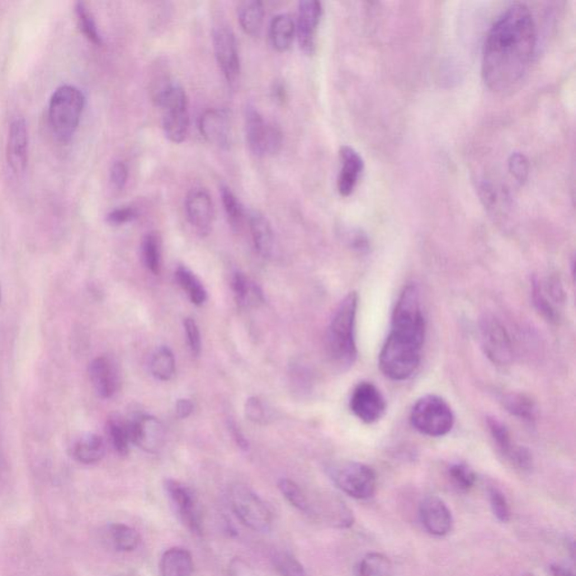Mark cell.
<instances>
[{
	"instance_id": "obj_10",
	"label": "cell",
	"mask_w": 576,
	"mask_h": 576,
	"mask_svg": "<svg viewBox=\"0 0 576 576\" xmlns=\"http://www.w3.org/2000/svg\"><path fill=\"white\" fill-rule=\"evenodd\" d=\"M231 507L239 521L254 531L267 532L273 525L271 510L253 491L235 485L230 491Z\"/></svg>"
},
{
	"instance_id": "obj_2",
	"label": "cell",
	"mask_w": 576,
	"mask_h": 576,
	"mask_svg": "<svg viewBox=\"0 0 576 576\" xmlns=\"http://www.w3.org/2000/svg\"><path fill=\"white\" fill-rule=\"evenodd\" d=\"M357 293H349L339 304L329 325L327 347L330 360L342 370L352 367L357 360Z\"/></svg>"
},
{
	"instance_id": "obj_26",
	"label": "cell",
	"mask_w": 576,
	"mask_h": 576,
	"mask_svg": "<svg viewBox=\"0 0 576 576\" xmlns=\"http://www.w3.org/2000/svg\"><path fill=\"white\" fill-rule=\"evenodd\" d=\"M296 27L294 21L287 14H280L273 18L269 27V39L273 48L278 52H286L294 41Z\"/></svg>"
},
{
	"instance_id": "obj_8",
	"label": "cell",
	"mask_w": 576,
	"mask_h": 576,
	"mask_svg": "<svg viewBox=\"0 0 576 576\" xmlns=\"http://www.w3.org/2000/svg\"><path fill=\"white\" fill-rule=\"evenodd\" d=\"M392 333L424 343L426 323L420 303L417 286L409 284L401 292L392 315Z\"/></svg>"
},
{
	"instance_id": "obj_15",
	"label": "cell",
	"mask_w": 576,
	"mask_h": 576,
	"mask_svg": "<svg viewBox=\"0 0 576 576\" xmlns=\"http://www.w3.org/2000/svg\"><path fill=\"white\" fill-rule=\"evenodd\" d=\"M126 422L132 443L149 452H158L163 447L166 432L157 418L138 414Z\"/></svg>"
},
{
	"instance_id": "obj_9",
	"label": "cell",
	"mask_w": 576,
	"mask_h": 576,
	"mask_svg": "<svg viewBox=\"0 0 576 576\" xmlns=\"http://www.w3.org/2000/svg\"><path fill=\"white\" fill-rule=\"evenodd\" d=\"M244 121L245 138L253 154L264 157L280 153L283 145L282 131L272 123L264 121L252 104L245 107Z\"/></svg>"
},
{
	"instance_id": "obj_45",
	"label": "cell",
	"mask_w": 576,
	"mask_h": 576,
	"mask_svg": "<svg viewBox=\"0 0 576 576\" xmlns=\"http://www.w3.org/2000/svg\"><path fill=\"white\" fill-rule=\"evenodd\" d=\"M184 328H185L188 346L194 356H198L202 351V339L200 329L195 320L187 318L184 321Z\"/></svg>"
},
{
	"instance_id": "obj_11",
	"label": "cell",
	"mask_w": 576,
	"mask_h": 576,
	"mask_svg": "<svg viewBox=\"0 0 576 576\" xmlns=\"http://www.w3.org/2000/svg\"><path fill=\"white\" fill-rule=\"evenodd\" d=\"M480 337L486 357L499 366H507L513 360V347L507 330L494 316L481 320Z\"/></svg>"
},
{
	"instance_id": "obj_52",
	"label": "cell",
	"mask_w": 576,
	"mask_h": 576,
	"mask_svg": "<svg viewBox=\"0 0 576 576\" xmlns=\"http://www.w3.org/2000/svg\"><path fill=\"white\" fill-rule=\"evenodd\" d=\"M231 432H233L235 442H237L240 448H243V451H247L249 448V443L247 439L243 437V434L241 433L239 429L234 426V424H230Z\"/></svg>"
},
{
	"instance_id": "obj_54",
	"label": "cell",
	"mask_w": 576,
	"mask_h": 576,
	"mask_svg": "<svg viewBox=\"0 0 576 576\" xmlns=\"http://www.w3.org/2000/svg\"><path fill=\"white\" fill-rule=\"evenodd\" d=\"M525 576H532V575H531V574H527V575H525Z\"/></svg>"
},
{
	"instance_id": "obj_46",
	"label": "cell",
	"mask_w": 576,
	"mask_h": 576,
	"mask_svg": "<svg viewBox=\"0 0 576 576\" xmlns=\"http://www.w3.org/2000/svg\"><path fill=\"white\" fill-rule=\"evenodd\" d=\"M138 211H136L134 207L125 206L112 211L111 214L107 215V221L113 225H122L138 219Z\"/></svg>"
},
{
	"instance_id": "obj_22",
	"label": "cell",
	"mask_w": 576,
	"mask_h": 576,
	"mask_svg": "<svg viewBox=\"0 0 576 576\" xmlns=\"http://www.w3.org/2000/svg\"><path fill=\"white\" fill-rule=\"evenodd\" d=\"M28 136L26 123L23 119H15L12 122L8 138V164L14 173L25 172L27 164Z\"/></svg>"
},
{
	"instance_id": "obj_18",
	"label": "cell",
	"mask_w": 576,
	"mask_h": 576,
	"mask_svg": "<svg viewBox=\"0 0 576 576\" xmlns=\"http://www.w3.org/2000/svg\"><path fill=\"white\" fill-rule=\"evenodd\" d=\"M89 379L98 396L111 399L119 390L120 377L114 362L110 357L101 356L89 363Z\"/></svg>"
},
{
	"instance_id": "obj_48",
	"label": "cell",
	"mask_w": 576,
	"mask_h": 576,
	"mask_svg": "<svg viewBox=\"0 0 576 576\" xmlns=\"http://www.w3.org/2000/svg\"><path fill=\"white\" fill-rule=\"evenodd\" d=\"M110 178L112 185L116 190H123L126 185L127 178H129V169H127L126 164L123 162H116L113 164Z\"/></svg>"
},
{
	"instance_id": "obj_39",
	"label": "cell",
	"mask_w": 576,
	"mask_h": 576,
	"mask_svg": "<svg viewBox=\"0 0 576 576\" xmlns=\"http://www.w3.org/2000/svg\"><path fill=\"white\" fill-rule=\"evenodd\" d=\"M273 564L281 576H308L303 565L288 552H277L273 557Z\"/></svg>"
},
{
	"instance_id": "obj_28",
	"label": "cell",
	"mask_w": 576,
	"mask_h": 576,
	"mask_svg": "<svg viewBox=\"0 0 576 576\" xmlns=\"http://www.w3.org/2000/svg\"><path fill=\"white\" fill-rule=\"evenodd\" d=\"M235 301L241 308H253L263 303V293L259 287L243 273H235L233 278Z\"/></svg>"
},
{
	"instance_id": "obj_17",
	"label": "cell",
	"mask_w": 576,
	"mask_h": 576,
	"mask_svg": "<svg viewBox=\"0 0 576 576\" xmlns=\"http://www.w3.org/2000/svg\"><path fill=\"white\" fill-rule=\"evenodd\" d=\"M185 210L188 222L198 233H210L214 220V205L209 193L203 188L192 190L186 197Z\"/></svg>"
},
{
	"instance_id": "obj_3",
	"label": "cell",
	"mask_w": 576,
	"mask_h": 576,
	"mask_svg": "<svg viewBox=\"0 0 576 576\" xmlns=\"http://www.w3.org/2000/svg\"><path fill=\"white\" fill-rule=\"evenodd\" d=\"M154 101L162 110L164 134L174 144L185 141L190 129L188 98L181 84L164 82L154 92Z\"/></svg>"
},
{
	"instance_id": "obj_53",
	"label": "cell",
	"mask_w": 576,
	"mask_h": 576,
	"mask_svg": "<svg viewBox=\"0 0 576 576\" xmlns=\"http://www.w3.org/2000/svg\"><path fill=\"white\" fill-rule=\"evenodd\" d=\"M551 573L552 576H575L572 571L556 564L551 565Z\"/></svg>"
},
{
	"instance_id": "obj_43",
	"label": "cell",
	"mask_w": 576,
	"mask_h": 576,
	"mask_svg": "<svg viewBox=\"0 0 576 576\" xmlns=\"http://www.w3.org/2000/svg\"><path fill=\"white\" fill-rule=\"evenodd\" d=\"M490 502L491 508L494 516L497 517L499 521L508 522L510 521V508L502 491L492 488L490 490Z\"/></svg>"
},
{
	"instance_id": "obj_50",
	"label": "cell",
	"mask_w": 576,
	"mask_h": 576,
	"mask_svg": "<svg viewBox=\"0 0 576 576\" xmlns=\"http://www.w3.org/2000/svg\"><path fill=\"white\" fill-rule=\"evenodd\" d=\"M194 410V405L191 400L182 399L178 400L176 403V415L179 419H186L190 417Z\"/></svg>"
},
{
	"instance_id": "obj_42",
	"label": "cell",
	"mask_w": 576,
	"mask_h": 576,
	"mask_svg": "<svg viewBox=\"0 0 576 576\" xmlns=\"http://www.w3.org/2000/svg\"><path fill=\"white\" fill-rule=\"evenodd\" d=\"M533 302H535L536 308L540 313L545 316V318L551 323L557 321L559 319V314H557V311L554 308L547 296L545 295L544 291H542V287L541 283L537 280L533 281Z\"/></svg>"
},
{
	"instance_id": "obj_30",
	"label": "cell",
	"mask_w": 576,
	"mask_h": 576,
	"mask_svg": "<svg viewBox=\"0 0 576 576\" xmlns=\"http://www.w3.org/2000/svg\"><path fill=\"white\" fill-rule=\"evenodd\" d=\"M176 278L179 286L186 292L193 304L203 305L207 300V292L195 273L185 266H179L176 271Z\"/></svg>"
},
{
	"instance_id": "obj_40",
	"label": "cell",
	"mask_w": 576,
	"mask_h": 576,
	"mask_svg": "<svg viewBox=\"0 0 576 576\" xmlns=\"http://www.w3.org/2000/svg\"><path fill=\"white\" fill-rule=\"evenodd\" d=\"M75 13H77V20L80 28L84 35L95 45H102V37L99 35L98 28L95 20L92 15V13L88 11V8L84 6V4L78 3L75 6Z\"/></svg>"
},
{
	"instance_id": "obj_49",
	"label": "cell",
	"mask_w": 576,
	"mask_h": 576,
	"mask_svg": "<svg viewBox=\"0 0 576 576\" xmlns=\"http://www.w3.org/2000/svg\"><path fill=\"white\" fill-rule=\"evenodd\" d=\"M510 461H511L518 469L522 471H529L532 467L531 452L522 446H518L516 452H513L512 457L510 458Z\"/></svg>"
},
{
	"instance_id": "obj_12",
	"label": "cell",
	"mask_w": 576,
	"mask_h": 576,
	"mask_svg": "<svg viewBox=\"0 0 576 576\" xmlns=\"http://www.w3.org/2000/svg\"><path fill=\"white\" fill-rule=\"evenodd\" d=\"M164 490H166L170 502H172L174 511L181 518L184 525L192 532L201 535V514L192 490L182 484L181 482L173 479L164 481Z\"/></svg>"
},
{
	"instance_id": "obj_7",
	"label": "cell",
	"mask_w": 576,
	"mask_h": 576,
	"mask_svg": "<svg viewBox=\"0 0 576 576\" xmlns=\"http://www.w3.org/2000/svg\"><path fill=\"white\" fill-rule=\"evenodd\" d=\"M411 423L429 437H442L454 427L455 417L445 400L426 395L417 401L410 415Z\"/></svg>"
},
{
	"instance_id": "obj_41",
	"label": "cell",
	"mask_w": 576,
	"mask_h": 576,
	"mask_svg": "<svg viewBox=\"0 0 576 576\" xmlns=\"http://www.w3.org/2000/svg\"><path fill=\"white\" fill-rule=\"evenodd\" d=\"M450 476L452 483L462 492L473 488L476 482V475L473 470L470 466L462 464V462H457V464L450 467Z\"/></svg>"
},
{
	"instance_id": "obj_35",
	"label": "cell",
	"mask_w": 576,
	"mask_h": 576,
	"mask_svg": "<svg viewBox=\"0 0 576 576\" xmlns=\"http://www.w3.org/2000/svg\"><path fill=\"white\" fill-rule=\"evenodd\" d=\"M504 407L510 413L525 422H531L536 419L537 409L535 403L526 395L510 394L504 399Z\"/></svg>"
},
{
	"instance_id": "obj_37",
	"label": "cell",
	"mask_w": 576,
	"mask_h": 576,
	"mask_svg": "<svg viewBox=\"0 0 576 576\" xmlns=\"http://www.w3.org/2000/svg\"><path fill=\"white\" fill-rule=\"evenodd\" d=\"M278 489H280L284 498L290 502L293 507L299 510L301 512L309 514L310 511V499L308 495L303 492V490L299 485L288 479H282L278 482Z\"/></svg>"
},
{
	"instance_id": "obj_38",
	"label": "cell",
	"mask_w": 576,
	"mask_h": 576,
	"mask_svg": "<svg viewBox=\"0 0 576 576\" xmlns=\"http://www.w3.org/2000/svg\"><path fill=\"white\" fill-rule=\"evenodd\" d=\"M488 426L495 445H497L499 451L510 460V458L512 457L513 452H516L518 446L514 445L512 442L511 434H510L508 428L495 418L488 419Z\"/></svg>"
},
{
	"instance_id": "obj_19",
	"label": "cell",
	"mask_w": 576,
	"mask_h": 576,
	"mask_svg": "<svg viewBox=\"0 0 576 576\" xmlns=\"http://www.w3.org/2000/svg\"><path fill=\"white\" fill-rule=\"evenodd\" d=\"M419 513L422 526L432 535L442 537L452 531L451 510L441 499L434 497L424 499L420 504Z\"/></svg>"
},
{
	"instance_id": "obj_16",
	"label": "cell",
	"mask_w": 576,
	"mask_h": 576,
	"mask_svg": "<svg viewBox=\"0 0 576 576\" xmlns=\"http://www.w3.org/2000/svg\"><path fill=\"white\" fill-rule=\"evenodd\" d=\"M323 16V5L318 0H303L299 4L297 16V41L306 55H313L316 48V32Z\"/></svg>"
},
{
	"instance_id": "obj_25",
	"label": "cell",
	"mask_w": 576,
	"mask_h": 576,
	"mask_svg": "<svg viewBox=\"0 0 576 576\" xmlns=\"http://www.w3.org/2000/svg\"><path fill=\"white\" fill-rule=\"evenodd\" d=\"M105 455V443L95 433H87L80 437L73 447L75 461L84 465H93L103 460Z\"/></svg>"
},
{
	"instance_id": "obj_27",
	"label": "cell",
	"mask_w": 576,
	"mask_h": 576,
	"mask_svg": "<svg viewBox=\"0 0 576 576\" xmlns=\"http://www.w3.org/2000/svg\"><path fill=\"white\" fill-rule=\"evenodd\" d=\"M238 20L245 35L258 36L263 25L264 9L258 0H245L237 8Z\"/></svg>"
},
{
	"instance_id": "obj_23",
	"label": "cell",
	"mask_w": 576,
	"mask_h": 576,
	"mask_svg": "<svg viewBox=\"0 0 576 576\" xmlns=\"http://www.w3.org/2000/svg\"><path fill=\"white\" fill-rule=\"evenodd\" d=\"M159 570L162 576H191L194 571L191 552L181 547H173L164 552Z\"/></svg>"
},
{
	"instance_id": "obj_13",
	"label": "cell",
	"mask_w": 576,
	"mask_h": 576,
	"mask_svg": "<svg viewBox=\"0 0 576 576\" xmlns=\"http://www.w3.org/2000/svg\"><path fill=\"white\" fill-rule=\"evenodd\" d=\"M215 58L230 84H237L240 77V58L237 40L229 26L220 25L214 31Z\"/></svg>"
},
{
	"instance_id": "obj_6",
	"label": "cell",
	"mask_w": 576,
	"mask_h": 576,
	"mask_svg": "<svg viewBox=\"0 0 576 576\" xmlns=\"http://www.w3.org/2000/svg\"><path fill=\"white\" fill-rule=\"evenodd\" d=\"M327 473L333 484L353 499L366 500L376 491V474L370 466L362 462L339 461L327 467Z\"/></svg>"
},
{
	"instance_id": "obj_36",
	"label": "cell",
	"mask_w": 576,
	"mask_h": 576,
	"mask_svg": "<svg viewBox=\"0 0 576 576\" xmlns=\"http://www.w3.org/2000/svg\"><path fill=\"white\" fill-rule=\"evenodd\" d=\"M221 197L230 225L233 226V230H239L244 219L243 204H241L239 198L234 195V193L228 186L223 185L221 187Z\"/></svg>"
},
{
	"instance_id": "obj_32",
	"label": "cell",
	"mask_w": 576,
	"mask_h": 576,
	"mask_svg": "<svg viewBox=\"0 0 576 576\" xmlns=\"http://www.w3.org/2000/svg\"><path fill=\"white\" fill-rule=\"evenodd\" d=\"M150 368L155 379L164 382L172 380L176 372L173 352L168 347L159 348L151 360Z\"/></svg>"
},
{
	"instance_id": "obj_20",
	"label": "cell",
	"mask_w": 576,
	"mask_h": 576,
	"mask_svg": "<svg viewBox=\"0 0 576 576\" xmlns=\"http://www.w3.org/2000/svg\"><path fill=\"white\" fill-rule=\"evenodd\" d=\"M200 132L207 143L220 149H229L231 124L228 113L223 110H209L201 116Z\"/></svg>"
},
{
	"instance_id": "obj_51",
	"label": "cell",
	"mask_w": 576,
	"mask_h": 576,
	"mask_svg": "<svg viewBox=\"0 0 576 576\" xmlns=\"http://www.w3.org/2000/svg\"><path fill=\"white\" fill-rule=\"evenodd\" d=\"M272 93L273 97L275 98L276 102L284 104L287 101V89L285 87V84L280 82V80L273 83Z\"/></svg>"
},
{
	"instance_id": "obj_33",
	"label": "cell",
	"mask_w": 576,
	"mask_h": 576,
	"mask_svg": "<svg viewBox=\"0 0 576 576\" xmlns=\"http://www.w3.org/2000/svg\"><path fill=\"white\" fill-rule=\"evenodd\" d=\"M358 576H393V565L389 557L380 552H371L358 566Z\"/></svg>"
},
{
	"instance_id": "obj_21",
	"label": "cell",
	"mask_w": 576,
	"mask_h": 576,
	"mask_svg": "<svg viewBox=\"0 0 576 576\" xmlns=\"http://www.w3.org/2000/svg\"><path fill=\"white\" fill-rule=\"evenodd\" d=\"M339 155L342 169L338 176V192L340 195L347 197L355 190L363 170V162L360 154L349 145L342 146Z\"/></svg>"
},
{
	"instance_id": "obj_4",
	"label": "cell",
	"mask_w": 576,
	"mask_h": 576,
	"mask_svg": "<svg viewBox=\"0 0 576 576\" xmlns=\"http://www.w3.org/2000/svg\"><path fill=\"white\" fill-rule=\"evenodd\" d=\"M422 346L414 340L390 333L380 353L381 371L393 381L410 379L422 361Z\"/></svg>"
},
{
	"instance_id": "obj_31",
	"label": "cell",
	"mask_w": 576,
	"mask_h": 576,
	"mask_svg": "<svg viewBox=\"0 0 576 576\" xmlns=\"http://www.w3.org/2000/svg\"><path fill=\"white\" fill-rule=\"evenodd\" d=\"M141 257L145 268L154 275H159L162 272V244L157 233L145 235L141 244Z\"/></svg>"
},
{
	"instance_id": "obj_47",
	"label": "cell",
	"mask_w": 576,
	"mask_h": 576,
	"mask_svg": "<svg viewBox=\"0 0 576 576\" xmlns=\"http://www.w3.org/2000/svg\"><path fill=\"white\" fill-rule=\"evenodd\" d=\"M245 415H247L249 420L256 423H263L267 420V411L264 410L261 400L257 398H252L247 401V403H245Z\"/></svg>"
},
{
	"instance_id": "obj_14",
	"label": "cell",
	"mask_w": 576,
	"mask_h": 576,
	"mask_svg": "<svg viewBox=\"0 0 576 576\" xmlns=\"http://www.w3.org/2000/svg\"><path fill=\"white\" fill-rule=\"evenodd\" d=\"M351 409L362 422L374 423L385 414L386 401L374 384L362 382L353 392Z\"/></svg>"
},
{
	"instance_id": "obj_34",
	"label": "cell",
	"mask_w": 576,
	"mask_h": 576,
	"mask_svg": "<svg viewBox=\"0 0 576 576\" xmlns=\"http://www.w3.org/2000/svg\"><path fill=\"white\" fill-rule=\"evenodd\" d=\"M107 432L115 451L122 456L129 454L130 443L132 442L127 422L121 417L114 415V417L108 420Z\"/></svg>"
},
{
	"instance_id": "obj_24",
	"label": "cell",
	"mask_w": 576,
	"mask_h": 576,
	"mask_svg": "<svg viewBox=\"0 0 576 576\" xmlns=\"http://www.w3.org/2000/svg\"><path fill=\"white\" fill-rule=\"evenodd\" d=\"M250 233L259 254L263 258L271 257L273 249V233L266 216L253 211L249 215Z\"/></svg>"
},
{
	"instance_id": "obj_1",
	"label": "cell",
	"mask_w": 576,
	"mask_h": 576,
	"mask_svg": "<svg viewBox=\"0 0 576 576\" xmlns=\"http://www.w3.org/2000/svg\"><path fill=\"white\" fill-rule=\"evenodd\" d=\"M536 25L526 5L513 4L486 36L482 75L493 93L509 95L521 86L535 55Z\"/></svg>"
},
{
	"instance_id": "obj_29",
	"label": "cell",
	"mask_w": 576,
	"mask_h": 576,
	"mask_svg": "<svg viewBox=\"0 0 576 576\" xmlns=\"http://www.w3.org/2000/svg\"><path fill=\"white\" fill-rule=\"evenodd\" d=\"M108 541L116 551H134L140 544L139 532L124 523H113L107 529Z\"/></svg>"
},
{
	"instance_id": "obj_44",
	"label": "cell",
	"mask_w": 576,
	"mask_h": 576,
	"mask_svg": "<svg viewBox=\"0 0 576 576\" xmlns=\"http://www.w3.org/2000/svg\"><path fill=\"white\" fill-rule=\"evenodd\" d=\"M509 172L521 184L527 181L529 176V162L525 154L514 153L509 158Z\"/></svg>"
},
{
	"instance_id": "obj_5",
	"label": "cell",
	"mask_w": 576,
	"mask_h": 576,
	"mask_svg": "<svg viewBox=\"0 0 576 576\" xmlns=\"http://www.w3.org/2000/svg\"><path fill=\"white\" fill-rule=\"evenodd\" d=\"M84 107V97L78 88L61 86L50 99L49 121L52 132L60 141L73 138Z\"/></svg>"
}]
</instances>
